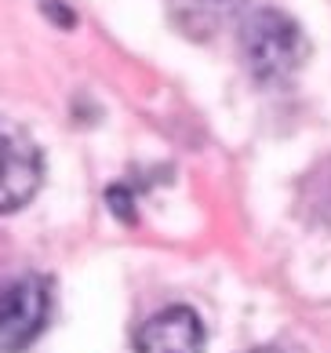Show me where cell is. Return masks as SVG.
I'll return each instance as SVG.
<instances>
[{
	"mask_svg": "<svg viewBox=\"0 0 331 353\" xmlns=\"http://www.w3.org/2000/svg\"><path fill=\"white\" fill-rule=\"evenodd\" d=\"M244 59L259 81H284L306 59L302 30L284 11H259L244 26Z\"/></svg>",
	"mask_w": 331,
	"mask_h": 353,
	"instance_id": "1",
	"label": "cell"
},
{
	"mask_svg": "<svg viewBox=\"0 0 331 353\" xmlns=\"http://www.w3.org/2000/svg\"><path fill=\"white\" fill-rule=\"evenodd\" d=\"M51 313V288L41 277H15L0 284V353H19L44 332Z\"/></svg>",
	"mask_w": 331,
	"mask_h": 353,
	"instance_id": "2",
	"label": "cell"
},
{
	"mask_svg": "<svg viewBox=\"0 0 331 353\" xmlns=\"http://www.w3.org/2000/svg\"><path fill=\"white\" fill-rule=\"evenodd\" d=\"M41 186V150L33 139L0 117V215L15 212Z\"/></svg>",
	"mask_w": 331,
	"mask_h": 353,
	"instance_id": "3",
	"label": "cell"
},
{
	"mask_svg": "<svg viewBox=\"0 0 331 353\" xmlns=\"http://www.w3.org/2000/svg\"><path fill=\"white\" fill-rule=\"evenodd\" d=\"M204 324L190 306H168L135 335V353H201Z\"/></svg>",
	"mask_w": 331,
	"mask_h": 353,
	"instance_id": "4",
	"label": "cell"
},
{
	"mask_svg": "<svg viewBox=\"0 0 331 353\" xmlns=\"http://www.w3.org/2000/svg\"><path fill=\"white\" fill-rule=\"evenodd\" d=\"M251 353H281V350H251Z\"/></svg>",
	"mask_w": 331,
	"mask_h": 353,
	"instance_id": "5",
	"label": "cell"
}]
</instances>
